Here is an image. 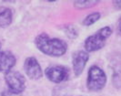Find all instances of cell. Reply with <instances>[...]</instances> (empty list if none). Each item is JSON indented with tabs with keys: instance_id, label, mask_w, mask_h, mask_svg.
<instances>
[{
	"instance_id": "6da1fadb",
	"label": "cell",
	"mask_w": 121,
	"mask_h": 96,
	"mask_svg": "<svg viewBox=\"0 0 121 96\" xmlns=\"http://www.w3.org/2000/svg\"><path fill=\"white\" fill-rule=\"evenodd\" d=\"M35 44L42 53L51 57H60L67 52V44L64 40L50 38L46 34L42 33L36 38Z\"/></svg>"
},
{
	"instance_id": "7a4b0ae2",
	"label": "cell",
	"mask_w": 121,
	"mask_h": 96,
	"mask_svg": "<svg viewBox=\"0 0 121 96\" xmlns=\"http://www.w3.org/2000/svg\"><path fill=\"white\" fill-rule=\"evenodd\" d=\"M111 34V28L104 27L95 34L86 38V39L85 40V49L86 50V52H93L102 48L106 44L107 38H108Z\"/></svg>"
},
{
	"instance_id": "3957f363",
	"label": "cell",
	"mask_w": 121,
	"mask_h": 96,
	"mask_svg": "<svg viewBox=\"0 0 121 96\" xmlns=\"http://www.w3.org/2000/svg\"><path fill=\"white\" fill-rule=\"evenodd\" d=\"M107 83V75L102 69L97 66H92L87 73L86 85L91 91H101Z\"/></svg>"
},
{
	"instance_id": "277c9868",
	"label": "cell",
	"mask_w": 121,
	"mask_h": 96,
	"mask_svg": "<svg viewBox=\"0 0 121 96\" xmlns=\"http://www.w3.org/2000/svg\"><path fill=\"white\" fill-rule=\"evenodd\" d=\"M5 81L8 89L16 93H22L26 89L25 77L19 72L10 71L5 74Z\"/></svg>"
},
{
	"instance_id": "5b68a950",
	"label": "cell",
	"mask_w": 121,
	"mask_h": 96,
	"mask_svg": "<svg viewBox=\"0 0 121 96\" xmlns=\"http://www.w3.org/2000/svg\"><path fill=\"white\" fill-rule=\"evenodd\" d=\"M46 76L50 82L54 83H60L68 78V70L66 67L60 65L49 66L45 71Z\"/></svg>"
},
{
	"instance_id": "8992f818",
	"label": "cell",
	"mask_w": 121,
	"mask_h": 96,
	"mask_svg": "<svg viewBox=\"0 0 121 96\" xmlns=\"http://www.w3.org/2000/svg\"><path fill=\"white\" fill-rule=\"evenodd\" d=\"M24 70L27 77L31 80H39L42 78V69L35 57H28L26 59L24 62Z\"/></svg>"
},
{
	"instance_id": "52a82bcc",
	"label": "cell",
	"mask_w": 121,
	"mask_h": 96,
	"mask_svg": "<svg viewBox=\"0 0 121 96\" xmlns=\"http://www.w3.org/2000/svg\"><path fill=\"white\" fill-rule=\"evenodd\" d=\"M88 60H89L88 52H86L85 50H79L74 53L72 58V64L73 71L76 77H78L81 75Z\"/></svg>"
},
{
	"instance_id": "ba28073f",
	"label": "cell",
	"mask_w": 121,
	"mask_h": 96,
	"mask_svg": "<svg viewBox=\"0 0 121 96\" xmlns=\"http://www.w3.org/2000/svg\"><path fill=\"white\" fill-rule=\"evenodd\" d=\"M16 57L9 51H0V72L7 73L16 64Z\"/></svg>"
},
{
	"instance_id": "9c48e42d",
	"label": "cell",
	"mask_w": 121,
	"mask_h": 96,
	"mask_svg": "<svg viewBox=\"0 0 121 96\" xmlns=\"http://www.w3.org/2000/svg\"><path fill=\"white\" fill-rule=\"evenodd\" d=\"M13 15L10 8L1 7L0 8V28H6L12 23Z\"/></svg>"
},
{
	"instance_id": "30bf717a",
	"label": "cell",
	"mask_w": 121,
	"mask_h": 96,
	"mask_svg": "<svg viewBox=\"0 0 121 96\" xmlns=\"http://www.w3.org/2000/svg\"><path fill=\"white\" fill-rule=\"evenodd\" d=\"M99 3V1L96 0H83V1H75L74 2V6L78 9H86L89 8L92 6H96Z\"/></svg>"
},
{
	"instance_id": "8fae6325",
	"label": "cell",
	"mask_w": 121,
	"mask_h": 96,
	"mask_svg": "<svg viewBox=\"0 0 121 96\" xmlns=\"http://www.w3.org/2000/svg\"><path fill=\"white\" fill-rule=\"evenodd\" d=\"M100 13L99 12H93L89 14V15H87L85 18H84V20H83V25L86 26V27H88V26H91V25L95 24L97 21L99 20V18H100Z\"/></svg>"
},
{
	"instance_id": "7c38bea8",
	"label": "cell",
	"mask_w": 121,
	"mask_h": 96,
	"mask_svg": "<svg viewBox=\"0 0 121 96\" xmlns=\"http://www.w3.org/2000/svg\"><path fill=\"white\" fill-rule=\"evenodd\" d=\"M1 96H21V93H16L10 90H6L1 92Z\"/></svg>"
},
{
	"instance_id": "4fadbf2b",
	"label": "cell",
	"mask_w": 121,
	"mask_h": 96,
	"mask_svg": "<svg viewBox=\"0 0 121 96\" xmlns=\"http://www.w3.org/2000/svg\"><path fill=\"white\" fill-rule=\"evenodd\" d=\"M113 5L117 9H121V1H113Z\"/></svg>"
},
{
	"instance_id": "5bb4252c",
	"label": "cell",
	"mask_w": 121,
	"mask_h": 96,
	"mask_svg": "<svg viewBox=\"0 0 121 96\" xmlns=\"http://www.w3.org/2000/svg\"><path fill=\"white\" fill-rule=\"evenodd\" d=\"M118 29H119V31L121 32V17L119 18V19H118Z\"/></svg>"
},
{
	"instance_id": "9a60e30c",
	"label": "cell",
	"mask_w": 121,
	"mask_h": 96,
	"mask_svg": "<svg viewBox=\"0 0 121 96\" xmlns=\"http://www.w3.org/2000/svg\"><path fill=\"white\" fill-rule=\"evenodd\" d=\"M0 48H1V42H0Z\"/></svg>"
}]
</instances>
